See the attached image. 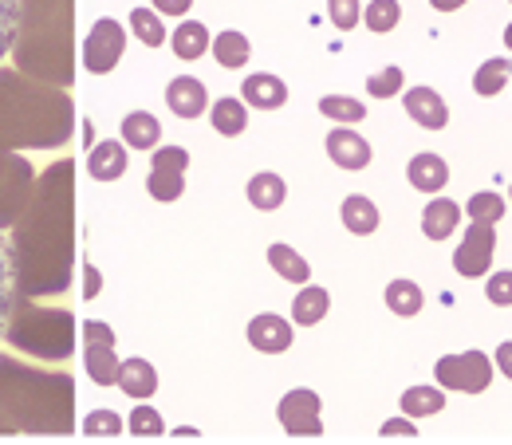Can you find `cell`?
Here are the masks:
<instances>
[{"label":"cell","instance_id":"6da1fadb","mask_svg":"<svg viewBox=\"0 0 512 445\" xmlns=\"http://www.w3.org/2000/svg\"><path fill=\"white\" fill-rule=\"evenodd\" d=\"M83 363H87V375L99 382V386H115L119 382V355H115V331L99 319H87L83 323Z\"/></svg>","mask_w":512,"mask_h":445},{"label":"cell","instance_id":"7a4b0ae2","mask_svg":"<svg viewBox=\"0 0 512 445\" xmlns=\"http://www.w3.org/2000/svg\"><path fill=\"white\" fill-rule=\"evenodd\" d=\"M434 379L446 390H461V394H481L493 382V363L481 351H461V355H446L434 367Z\"/></svg>","mask_w":512,"mask_h":445},{"label":"cell","instance_id":"3957f363","mask_svg":"<svg viewBox=\"0 0 512 445\" xmlns=\"http://www.w3.org/2000/svg\"><path fill=\"white\" fill-rule=\"evenodd\" d=\"M123 48H127V32H123V24L111 20V16H103V20L87 32V40H83V64H87L91 75H107V71L119 67Z\"/></svg>","mask_w":512,"mask_h":445},{"label":"cell","instance_id":"277c9868","mask_svg":"<svg viewBox=\"0 0 512 445\" xmlns=\"http://www.w3.org/2000/svg\"><path fill=\"white\" fill-rule=\"evenodd\" d=\"M186 166H190V154L182 146H166L154 154V166H150V182L146 190L154 201H178L186 190Z\"/></svg>","mask_w":512,"mask_h":445},{"label":"cell","instance_id":"5b68a950","mask_svg":"<svg viewBox=\"0 0 512 445\" xmlns=\"http://www.w3.org/2000/svg\"><path fill=\"white\" fill-rule=\"evenodd\" d=\"M493 249H497V233H493V225H489V221H473L469 233H465V241H461L457 253H453V268H457L461 276L477 280V276L489 272Z\"/></svg>","mask_w":512,"mask_h":445},{"label":"cell","instance_id":"8992f818","mask_svg":"<svg viewBox=\"0 0 512 445\" xmlns=\"http://www.w3.org/2000/svg\"><path fill=\"white\" fill-rule=\"evenodd\" d=\"M280 426L292 438H320L323 418H320V394L316 390H292L280 398Z\"/></svg>","mask_w":512,"mask_h":445},{"label":"cell","instance_id":"52a82bcc","mask_svg":"<svg viewBox=\"0 0 512 445\" xmlns=\"http://www.w3.org/2000/svg\"><path fill=\"white\" fill-rule=\"evenodd\" d=\"M402 103H406V115L418 123V127L426 130H442L449 123V107L446 99L434 91V87H410L406 95H402Z\"/></svg>","mask_w":512,"mask_h":445},{"label":"cell","instance_id":"ba28073f","mask_svg":"<svg viewBox=\"0 0 512 445\" xmlns=\"http://www.w3.org/2000/svg\"><path fill=\"white\" fill-rule=\"evenodd\" d=\"M166 107L178 115V119H201L205 107H209V95H205V83L193 79V75H178L170 79L166 87Z\"/></svg>","mask_w":512,"mask_h":445},{"label":"cell","instance_id":"9c48e42d","mask_svg":"<svg viewBox=\"0 0 512 445\" xmlns=\"http://www.w3.org/2000/svg\"><path fill=\"white\" fill-rule=\"evenodd\" d=\"M12 312H16V245H12V233L0 225V343Z\"/></svg>","mask_w":512,"mask_h":445},{"label":"cell","instance_id":"30bf717a","mask_svg":"<svg viewBox=\"0 0 512 445\" xmlns=\"http://www.w3.org/2000/svg\"><path fill=\"white\" fill-rule=\"evenodd\" d=\"M327 154H331V162L343 166V170H363V166L371 162V146H367V138L355 134L351 127H335L331 134H327Z\"/></svg>","mask_w":512,"mask_h":445},{"label":"cell","instance_id":"8fae6325","mask_svg":"<svg viewBox=\"0 0 512 445\" xmlns=\"http://www.w3.org/2000/svg\"><path fill=\"white\" fill-rule=\"evenodd\" d=\"M249 343H253L256 351H264V355H280V351L292 347V323L284 316H272V312L253 316V323H249Z\"/></svg>","mask_w":512,"mask_h":445},{"label":"cell","instance_id":"7c38bea8","mask_svg":"<svg viewBox=\"0 0 512 445\" xmlns=\"http://www.w3.org/2000/svg\"><path fill=\"white\" fill-rule=\"evenodd\" d=\"M241 95H245V103L256 107V111H276V107L288 103V83L260 71V75H249V79L241 83Z\"/></svg>","mask_w":512,"mask_h":445},{"label":"cell","instance_id":"4fadbf2b","mask_svg":"<svg viewBox=\"0 0 512 445\" xmlns=\"http://www.w3.org/2000/svg\"><path fill=\"white\" fill-rule=\"evenodd\" d=\"M87 170L95 182H115L127 174V142H99L91 146V158H87Z\"/></svg>","mask_w":512,"mask_h":445},{"label":"cell","instance_id":"5bb4252c","mask_svg":"<svg viewBox=\"0 0 512 445\" xmlns=\"http://www.w3.org/2000/svg\"><path fill=\"white\" fill-rule=\"evenodd\" d=\"M406 178H410V186H414V190H422V193L446 190V182H449L446 158H438V154H418V158H410Z\"/></svg>","mask_w":512,"mask_h":445},{"label":"cell","instance_id":"9a60e30c","mask_svg":"<svg viewBox=\"0 0 512 445\" xmlns=\"http://www.w3.org/2000/svg\"><path fill=\"white\" fill-rule=\"evenodd\" d=\"M127 398H138V402H146L154 390H158V371L146 363V359H127L123 367H119V382H115Z\"/></svg>","mask_w":512,"mask_h":445},{"label":"cell","instance_id":"2e32d148","mask_svg":"<svg viewBox=\"0 0 512 445\" xmlns=\"http://www.w3.org/2000/svg\"><path fill=\"white\" fill-rule=\"evenodd\" d=\"M457 221H461V205L449 201V197H434L426 205V213H422V233L430 241H446L449 233L457 229Z\"/></svg>","mask_w":512,"mask_h":445},{"label":"cell","instance_id":"e0dca14e","mask_svg":"<svg viewBox=\"0 0 512 445\" xmlns=\"http://www.w3.org/2000/svg\"><path fill=\"white\" fill-rule=\"evenodd\" d=\"M170 48H174V56H178V60H201V56L213 48L209 28H205L201 20H186V24H178V28H174V36H170Z\"/></svg>","mask_w":512,"mask_h":445},{"label":"cell","instance_id":"ac0fdd59","mask_svg":"<svg viewBox=\"0 0 512 445\" xmlns=\"http://www.w3.org/2000/svg\"><path fill=\"white\" fill-rule=\"evenodd\" d=\"M123 142H127L130 150H154L162 142L158 119L150 111H130L127 119H123Z\"/></svg>","mask_w":512,"mask_h":445},{"label":"cell","instance_id":"d6986e66","mask_svg":"<svg viewBox=\"0 0 512 445\" xmlns=\"http://www.w3.org/2000/svg\"><path fill=\"white\" fill-rule=\"evenodd\" d=\"M379 221H383V217H379V209H375V201H371V197H359V193H355V197H347V201H343V225H347L355 237L375 233V229H379Z\"/></svg>","mask_w":512,"mask_h":445},{"label":"cell","instance_id":"ffe728a7","mask_svg":"<svg viewBox=\"0 0 512 445\" xmlns=\"http://www.w3.org/2000/svg\"><path fill=\"white\" fill-rule=\"evenodd\" d=\"M209 119H213V130L225 134V138H233V134H241V130L249 127V111H245V103H241V99H229V95L213 103Z\"/></svg>","mask_w":512,"mask_h":445},{"label":"cell","instance_id":"44dd1931","mask_svg":"<svg viewBox=\"0 0 512 445\" xmlns=\"http://www.w3.org/2000/svg\"><path fill=\"white\" fill-rule=\"evenodd\" d=\"M284 197H288V190H284V178L280 174H256L253 182H249V201H253L260 213H272V209H280L284 205Z\"/></svg>","mask_w":512,"mask_h":445},{"label":"cell","instance_id":"7402d4cb","mask_svg":"<svg viewBox=\"0 0 512 445\" xmlns=\"http://www.w3.org/2000/svg\"><path fill=\"white\" fill-rule=\"evenodd\" d=\"M213 56H217V64L221 67H245L249 64V56H253V48H249V36L245 32H221L217 40H213Z\"/></svg>","mask_w":512,"mask_h":445},{"label":"cell","instance_id":"603a6c76","mask_svg":"<svg viewBox=\"0 0 512 445\" xmlns=\"http://www.w3.org/2000/svg\"><path fill=\"white\" fill-rule=\"evenodd\" d=\"M327 308H331V296L323 288H316V284H308V288H300V296L292 304V319L300 327H312V323H320L327 316Z\"/></svg>","mask_w":512,"mask_h":445},{"label":"cell","instance_id":"cb8c5ba5","mask_svg":"<svg viewBox=\"0 0 512 445\" xmlns=\"http://www.w3.org/2000/svg\"><path fill=\"white\" fill-rule=\"evenodd\" d=\"M386 308L402 319L418 316V312H422V288H418L414 280H394V284H386Z\"/></svg>","mask_w":512,"mask_h":445},{"label":"cell","instance_id":"d4e9b609","mask_svg":"<svg viewBox=\"0 0 512 445\" xmlns=\"http://www.w3.org/2000/svg\"><path fill=\"white\" fill-rule=\"evenodd\" d=\"M446 410V394L438 386H414L402 394V414L406 418H426V414H438Z\"/></svg>","mask_w":512,"mask_h":445},{"label":"cell","instance_id":"484cf974","mask_svg":"<svg viewBox=\"0 0 512 445\" xmlns=\"http://www.w3.org/2000/svg\"><path fill=\"white\" fill-rule=\"evenodd\" d=\"M268 264H272L288 284H308V276H312L308 260L296 253V249H288V245H272V249H268Z\"/></svg>","mask_w":512,"mask_h":445},{"label":"cell","instance_id":"4316f807","mask_svg":"<svg viewBox=\"0 0 512 445\" xmlns=\"http://www.w3.org/2000/svg\"><path fill=\"white\" fill-rule=\"evenodd\" d=\"M509 75H512L509 60H489V64L477 67V75H473V91H477L481 99H493V95H501V87H505Z\"/></svg>","mask_w":512,"mask_h":445},{"label":"cell","instance_id":"83f0119b","mask_svg":"<svg viewBox=\"0 0 512 445\" xmlns=\"http://www.w3.org/2000/svg\"><path fill=\"white\" fill-rule=\"evenodd\" d=\"M323 119H335V123H363L367 119V107L359 99H347V95H323L320 99Z\"/></svg>","mask_w":512,"mask_h":445},{"label":"cell","instance_id":"f1b7e54d","mask_svg":"<svg viewBox=\"0 0 512 445\" xmlns=\"http://www.w3.org/2000/svg\"><path fill=\"white\" fill-rule=\"evenodd\" d=\"M130 28H134V36H138L146 48H162V44H166V24H162L158 12H150V8H134V12H130Z\"/></svg>","mask_w":512,"mask_h":445},{"label":"cell","instance_id":"f546056e","mask_svg":"<svg viewBox=\"0 0 512 445\" xmlns=\"http://www.w3.org/2000/svg\"><path fill=\"white\" fill-rule=\"evenodd\" d=\"M20 20H24V0H0V64L16 44Z\"/></svg>","mask_w":512,"mask_h":445},{"label":"cell","instance_id":"4dcf8cb0","mask_svg":"<svg viewBox=\"0 0 512 445\" xmlns=\"http://www.w3.org/2000/svg\"><path fill=\"white\" fill-rule=\"evenodd\" d=\"M363 20H367V28L371 32H394V24L402 20V8H398V0H371L367 4V12H363Z\"/></svg>","mask_w":512,"mask_h":445},{"label":"cell","instance_id":"1f68e13d","mask_svg":"<svg viewBox=\"0 0 512 445\" xmlns=\"http://www.w3.org/2000/svg\"><path fill=\"white\" fill-rule=\"evenodd\" d=\"M465 209H469V221H489V225H493V221L505 217V197H501V193H489V190L473 193Z\"/></svg>","mask_w":512,"mask_h":445},{"label":"cell","instance_id":"d6a6232c","mask_svg":"<svg viewBox=\"0 0 512 445\" xmlns=\"http://www.w3.org/2000/svg\"><path fill=\"white\" fill-rule=\"evenodd\" d=\"M130 434L134 438H162L166 434V422H162V414L154 406H138L130 414Z\"/></svg>","mask_w":512,"mask_h":445},{"label":"cell","instance_id":"836d02e7","mask_svg":"<svg viewBox=\"0 0 512 445\" xmlns=\"http://www.w3.org/2000/svg\"><path fill=\"white\" fill-rule=\"evenodd\" d=\"M398 91H402V67H383L367 79V95H375V99H390Z\"/></svg>","mask_w":512,"mask_h":445},{"label":"cell","instance_id":"e575fe53","mask_svg":"<svg viewBox=\"0 0 512 445\" xmlns=\"http://www.w3.org/2000/svg\"><path fill=\"white\" fill-rule=\"evenodd\" d=\"M327 16H331V24L339 32H351L363 12H359V0H327Z\"/></svg>","mask_w":512,"mask_h":445},{"label":"cell","instance_id":"d590c367","mask_svg":"<svg viewBox=\"0 0 512 445\" xmlns=\"http://www.w3.org/2000/svg\"><path fill=\"white\" fill-rule=\"evenodd\" d=\"M83 430L91 434V438H115L119 430H123V422H119V414H111V410H95V414H87V422H83Z\"/></svg>","mask_w":512,"mask_h":445},{"label":"cell","instance_id":"8d00e7d4","mask_svg":"<svg viewBox=\"0 0 512 445\" xmlns=\"http://www.w3.org/2000/svg\"><path fill=\"white\" fill-rule=\"evenodd\" d=\"M485 296H489V304H497V308H512V272H497V276H489Z\"/></svg>","mask_w":512,"mask_h":445},{"label":"cell","instance_id":"74e56055","mask_svg":"<svg viewBox=\"0 0 512 445\" xmlns=\"http://www.w3.org/2000/svg\"><path fill=\"white\" fill-rule=\"evenodd\" d=\"M383 438H418L414 418H390L383 426Z\"/></svg>","mask_w":512,"mask_h":445},{"label":"cell","instance_id":"f35d334b","mask_svg":"<svg viewBox=\"0 0 512 445\" xmlns=\"http://www.w3.org/2000/svg\"><path fill=\"white\" fill-rule=\"evenodd\" d=\"M193 0H154V12H166V16H186Z\"/></svg>","mask_w":512,"mask_h":445},{"label":"cell","instance_id":"ab89813d","mask_svg":"<svg viewBox=\"0 0 512 445\" xmlns=\"http://www.w3.org/2000/svg\"><path fill=\"white\" fill-rule=\"evenodd\" d=\"M497 367H501V375H505V379H512V339L497 347Z\"/></svg>","mask_w":512,"mask_h":445},{"label":"cell","instance_id":"60d3db41","mask_svg":"<svg viewBox=\"0 0 512 445\" xmlns=\"http://www.w3.org/2000/svg\"><path fill=\"white\" fill-rule=\"evenodd\" d=\"M91 296H99V272L95 268H87V300Z\"/></svg>","mask_w":512,"mask_h":445},{"label":"cell","instance_id":"b9f144b4","mask_svg":"<svg viewBox=\"0 0 512 445\" xmlns=\"http://www.w3.org/2000/svg\"><path fill=\"white\" fill-rule=\"evenodd\" d=\"M430 4H434V8H438V12H453V8H461V4H465V0H430Z\"/></svg>","mask_w":512,"mask_h":445},{"label":"cell","instance_id":"7bdbcfd3","mask_svg":"<svg viewBox=\"0 0 512 445\" xmlns=\"http://www.w3.org/2000/svg\"><path fill=\"white\" fill-rule=\"evenodd\" d=\"M505 44H509V48H512V24H509V28H505Z\"/></svg>","mask_w":512,"mask_h":445}]
</instances>
